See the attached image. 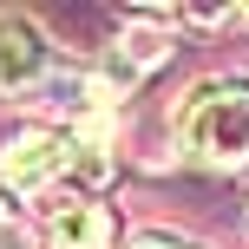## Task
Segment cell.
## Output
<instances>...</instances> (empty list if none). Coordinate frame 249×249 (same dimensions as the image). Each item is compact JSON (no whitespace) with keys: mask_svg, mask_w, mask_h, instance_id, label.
<instances>
[{"mask_svg":"<svg viewBox=\"0 0 249 249\" xmlns=\"http://www.w3.org/2000/svg\"><path fill=\"white\" fill-rule=\"evenodd\" d=\"M131 249H203V243H184V236H164V230H144V236H131Z\"/></svg>","mask_w":249,"mask_h":249,"instance_id":"obj_5","label":"cell"},{"mask_svg":"<svg viewBox=\"0 0 249 249\" xmlns=\"http://www.w3.org/2000/svg\"><path fill=\"white\" fill-rule=\"evenodd\" d=\"M177 138L210 171H243L249 164V79H203L177 105Z\"/></svg>","mask_w":249,"mask_h":249,"instance_id":"obj_2","label":"cell"},{"mask_svg":"<svg viewBox=\"0 0 249 249\" xmlns=\"http://www.w3.org/2000/svg\"><path fill=\"white\" fill-rule=\"evenodd\" d=\"M53 39L33 13H0V92H46Z\"/></svg>","mask_w":249,"mask_h":249,"instance_id":"obj_3","label":"cell"},{"mask_svg":"<svg viewBox=\"0 0 249 249\" xmlns=\"http://www.w3.org/2000/svg\"><path fill=\"white\" fill-rule=\"evenodd\" d=\"M7 216H13V190H7V177H0V230H7Z\"/></svg>","mask_w":249,"mask_h":249,"instance_id":"obj_6","label":"cell"},{"mask_svg":"<svg viewBox=\"0 0 249 249\" xmlns=\"http://www.w3.org/2000/svg\"><path fill=\"white\" fill-rule=\"evenodd\" d=\"M0 177H7L13 197H39V190L66 184V177H79V184L112 177V158H105V138L66 131V124H26L0 151Z\"/></svg>","mask_w":249,"mask_h":249,"instance_id":"obj_1","label":"cell"},{"mask_svg":"<svg viewBox=\"0 0 249 249\" xmlns=\"http://www.w3.org/2000/svg\"><path fill=\"white\" fill-rule=\"evenodd\" d=\"M0 249H20V236H13V223H7V230H0Z\"/></svg>","mask_w":249,"mask_h":249,"instance_id":"obj_7","label":"cell"},{"mask_svg":"<svg viewBox=\"0 0 249 249\" xmlns=\"http://www.w3.org/2000/svg\"><path fill=\"white\" fill-rule=\"evenodd\" d=\"M112 236H118L112 210H105V203H92V197L53 203L46 223H39V243H46V249H112Z\"/></svg>","mask_w":249,"mask_h":249,"instance_id":"obj_4","label":"cell"}]
</instances>
